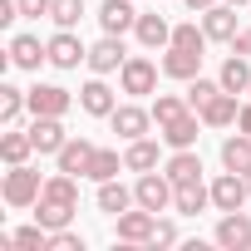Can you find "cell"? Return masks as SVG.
I'll return each mask as SVG.
<instances>
[{
	"label": "cell",
	"instance_id": "6da1fadb",
	"mask_svg": "<svg viewBox=\"0 0 251 251\" xmlns=\"http://www.w3.org/2000/svg\"><path fill=\"white\" fill-rule=\"evenodd\" d=\"M0 192H5L10 207H35V202L45 197V182H40V173H35L30 163H15V168L5 173V187H0Z\"/></svg>",
	"mask_w": 251,
	"mask_h": 251
},
{
	"label": "cell",
	"instance_id": "7a4b0ae2",
	"mask_svg": "<svg viewBox=\"0 0 251 251\" xmlns=\"http://www.w3.org/2000/svg\"><path fill=\"white\" fill-rule=\"evenodd\" d=\"M153 231H158V212H148V207H138V212H118V226H113V236H118L123 246H148Z\"/></svg>",
	"mask_w": 251,
	"mask_h": 251
},
{
	"label": "cell",
	"instance_id": "3957f363",
	"mask_svg": "<svg viewBox=\"0 0 251 251\" xmlns=\"http://www.w3.org/2000/svg\"><path fill=\"white\" fill-rule=\"evenodd\" d=\"M118 84H123V94L143 99V94H153V89H158V64H153L148 54H128V64L118 69Z\"/></svg>",
	"mask_w": 251,
	"mask_h": 251
},
{
	"label": "cell",
	"instance_id": "277c9868",
	"mask_svg": "<svg viewBox=\"0 0 251 251\" xmlns=\"http://www.w3.org/2000/svg\"><path fill=\"white\" fill-rule=\"evenodd\" d=\"M173 177L168 173H138V187H133V197H138V207H148V212H168L173 207Z\"/></svg>",
	"mask_w": 251,
	"mask_h": 251
},
{
	"label": "cell",
	"instance_id": "5b68a950",
	"mask_svg": "<svg viewBox=\"0 0 251 251\" xmlns=\"http://www.w3.org/2000/svg\"><path fill=\"white\" fill-rule=\"evenodd\" d=\"M108 123H113V133H118L123 143H133V138H148V128H153V108H138V103H118V108L108 113Z\"/></svg>",
	"mask_w": 251,
	"mask_h": 251
},
{
	"label": "cell",
	"instance_id": "8992f818",
	"mask_svg": "<svg viewBox=\"0 0 251 251\" xmlns=\"http://www.w3.org/2000/svg\"><path fill=\"white\" fill-rule=\"evenodd\" d=\"M202 30H207V40L231 45V40L241 35V25H236V5H231V0H217L212 10H202Z\"/></svg>",
	"mask_w": 251,
	"mask_h": 251
},
{
	"label": "cell",
	"instance_id": "52a82bcc",
	"mask_svg": "<svg viewBox=\"0 0 251 251\" xmlns=\"http://www.w3.org/2000/svg\"><path fill=\"white\" fill-rule=\"evenodd\" d=\"M69 103H74V94L59 89V84H35V89H30V113H35V118H64Z\"/></svg>",
	"mask_w": 251,
	"mask_h": 251
},
{
	"label": "cell",
	"instance_id": "ba28073f",
	"mask_svg": "<svg viewBox=\"0 0 251 251\" xmlns=\"http://www.w3.org/2000/svg\"><path fill=\"white\" fill-rule=\"evenodd\" d=\"M123 64H128L123 35H103L99 45H89V69H94V74H118Z\"/></svg>",
	"mask_w": 251,
	"mask_h": 251
},
{
	"label": "cell",
	"instance_id": "9c48e42d",
	"mask_svg": "<svg viewBox=\"0 0 251 251\" xmlns=\"http://www.w3.org/2000/svg\"><path fill=\"white\" fill-rule=\"evenodd\" d=\"M212 241H217V246H226V251H241V246H251V217H246L241 207H236V212H222V222H217Z\"/></svg>",
	"mask_w": 251,
	"mask_h": 251
},
{
	"label": "cell",
	"instance_id": "30bf717a",
	"mask_svg": "<svg viewBox=\"0 0 251 251\" xmlns=\"http://www.w3.org/2000/svg\"><path fill=\"white\" fill-rule=\"evenodd\" d=\"M50 64H54V69H79V64H89L84 40H79L74 30H59V35L50 40Z\"/></svg>",
	"mask_w": 251,
	"mask_h": 251
},
{
	"label": "cell",
	"instance_id": "8fae6325",
	"mask_svg": "<svg viewBox=\"0 0 251 251\" xmlns=\"http://www.w3.org/2000/svg\"><path fill=\"white\" fill-rule=\"evenodd\" d=\"M246 197H251V187H246L241 173H222L212 182V207L217 212H236V207H246Z\"/></svg>",
	"mask_w": 251,
	"mask_h": 251
},
{
	"label": "cell",
	"instance_id": "7c38bea8",
	"mask_svg": "<svg viewBox=\"0 0 251 251\" xmlns=\"http://www.w3.org/2000/svg\"><path fill=\"white\" fill-rule=\"evenodd\" d=\"M79 108H84L89 118H108V113L118 108V99H113V89L103 84V74H94V79L79 89Z\"/></svg>",
	"mask_w": 251,
	"mask_h": 251
},
{
	"label": "cell",
	"instance_id": "4fadbf2b",
	"mask_svg": "<svg viewBox=\"0 0 251 251\" xmlns=\"http://www.w3.org/2000/svg\"><path fill=\"white\" fill-rule=\"evenodd\" d=\"M197 128H202V113L197 108H187L182 118H173V123H163V143L177 153V148H197Z\"/></svg>",
	"mask_w": 251,
	"mask_h": 251
},
{
	"label": "cell",
	"instance_id": "5bb4252c",
	"mask_svg": "<svg viewBox=\"0 0 251 251\" xmlns=\"http://www.w3.org/2000/svg\"><path fill=\"white\" fill-rule=\"evenodd\" d=\"M202 123H207V128H226V123H236V113H241V103H236V94H226V89H217L202 108Z\"/></svg>",
	"mask_w": 251,
	"mask_h": 251
},
{
	"label": "cell",
	"instance_id": "9a60e30c",
	"mask_svg": "<svg viewBox=\"0 0 251 251\" xmlns=\"http://www.w3.org/2000/svg\"><path fill=\"white\" fill-rule=\"evenodd\" d=\"M99 25H103V35H123V30H133V25H138L133 0H103V5H99Z\"/></svg>",
	"mask_w": 251,
	"mask_h": 251
},
{
	"label": "cell",
	"instance_id": "2e32d148",
	"mask_svg": "<svg viewBox=\"0 0 251 251\" xmlns=\"http://www.w3.org/2000/svg\"><path fill=\"white\" fill-rule=\"evenodd\" d=\"M163 74L192 84V79L202 74V54H197V50H177V45H168V54H163Z\"/></svg>",
	"mask_w": 251,
	"mask_h": 251
},
{
	"label": "cell",
	"instance_id": "e0dca14e",
	"mask_svg": "<svg viewBox=\"0 0 251 251\" xmlns=\"http://www.w3.org/2000/svg\"><path fill=\"white\" fill-rule=\"evenodd\" d=\"M133 35H138V45H143V50H163V45H173V25H168L158 10H153V15H138Z\"/></svg>",
	"mask_w": 251,
	"mask_h": 251
},
{
	"label": "cell",
	"instance_id": "ac0fdd59",
	"mask_svg": "<svg viewBox=\"0 0 251 251\" xmlns=\"http://www.w3.org/2000/svg\"><path fill=\"white\" fill-rule=\"evenodd\" d=\"M45 59H50V45H40L35 35H15L10 40V64L15 69H40Z\"/></svg>",
	"mask_w": 251,
	"mask_h": 251
},
{
	"label": "cell",
	"instance_id": "d6986e66",
	"mask_svg": "<svg viewBox=\"0 0 251 251\" xmlns=\"http://www.w3.org/2000/svg\"><path fill=\"white\" fill-rule=\"evenodd\" d=\"M89 158H94V143H89V138H69V143L54 153L59 173H74V177H84V173H89Z\"/></svg>",
	"mask_w": 251,
	"mask_h": 251
},
{
	"label": "cell",
	"instance_id": "ffe728a7",
	"mask_svg": "<svg viewBox=\"0 0 251 251\" xmlns=\"http://www.w3.org/2000/svg\"><path fill=\"white\" fill-rule=\"evenodd\" d=\"M163 173L173 177V187H182V182H202V158H197L192 148H177V153L163 163Z\"/></svg>",
	"mask_w": 251,
	"mask_h": 251
},
{
	"label": "cell",
	"instance_id": "44dd1931",
	"mask_svg": "<svg viewBox=\"0 0 251 251\" xmlns=\"http://www.w3.org/2000/svg\"><path fill=\"white\" fill-rule=\"evenodd\" d=\"M30 138H35V153H59L69 143V133H64L59 118H35L30 123Z\"/></svg>",
	"mask_w": 251,
	"mask_h": 251
},
{
	"label": "cell",
	"instance_id": "7402d4cb",
	"mask_svg": "<svg viewBox=\"0 0 251 251\" xmlns=\"http://www.w3.org/2000/svg\"><path fill=\"white\" fill-rule=\"evenodd\" d=\"M217 84H222L226 94H251V64H246V54H236V50H231V59L222 64Z\"/></svg>",
	"mask_w": 251,
	"mask_h": 251
},
{
	"label": "cell",
	"instance_id": "603a6c76",
	"mask_svg": "<svg viewBox=\"0 0 251 251\" xmlns=\"http://www.w3.org/2000/svg\"><path fill=\"white\" fill-rule=\"evenodd\" d=\"M128 207H138V197L123 187L118 177H108V182H99V212H108V217H118V212H128Z\"/></svg>",
	"mask_w": 251,
	"mask_h": 251
},
{
	"label": "cell",
	"instance_id": "cb8c5ba5",
	"mask_svg": "<svg viewBox=\"0 0 251 251\" xmlns=\"http://www.w3.org/2000/svg\"><path fill=\"white\" fill-rule=\"evenodd\" d=\"M207 202H212V187H202V182H182V187L173 192V212H182V217L207 212Z\"/></svg>",
	"mask_w": 251,
	"mask_h": 251
},
{
	"label": "cell",
	"instance_id": "d4e9b609",
	"mask_svg": "<svg viewBox=\"0 0 251 251\" xmlns=\"http://www.w3.org/2000/svg\"><path fill=\"white\" fill-rule=\"evenodd\" d=\"M222 168H226V173H246V168H251V133L222 138Z\"/></svg>",
	"mask_w": 251,
	"mask_h": 251
},
{
	"label": "cell",
	"instance_id": "484cf974",
	"mask_svg": "<svg viewBox=\"0 0 251 251\" xmlns=\"http://www.w3.org/2000/svg\"><path fill=\"white\" fill-rule=\"evenodd\" d=\"M123 168H128V163L118 158V148H94V158H89V173H84V177H94V182H108V177H118Z\"/></svg>",
	"mask_w": 251,
	"mask_h": 251
},
{
	"label": "cell",
	"instance_id": "4316f807",
	"mask_svg": "<svg viewBox=\"0 0 251 251\" xmlns=\"http://www.w3.org/2000/svg\"><path fill=\"white\" fill-rule=\"evenodd\" d=\"M25 108H30V89H15V84H0V118H5V128H15Z\"/></svg>",
	"mask_w": 251,
	"mask_h": 251
},
{
	"label": "cell",
	"instance_id": "83f0119b",
	"mask_svg": "<svg viewBox=\"0 0 251 251\" xmlns=\"http://www.w3.org/2000/svg\"><path fill=\"white\" fill-rule=\"evenodd\" d=\"M123 163H128V173H153L158 168V143L153 138H133L128 153H123Z\"/></svg>",
	"mask_w": 251,
	"mask_h": 251
},
{
	"label": "cell",
	"instance_id": "f1b7e54d",
	"mask_svg": "<svg viewBox=\"0 0 251 251\" xmlns=\"http://www.w3.org/2000/svg\"><path fill=\"white\" fill-rule=\"evenodd\" d=\"M35 207H40V212H35V222H40L45 231H59V226H69V222H74V207H69V202H50V197H40Z\"/></svg>",
	"mask_w": 251,
	"mask_h": 251
},
{
	"label": "cell",
	"instance_id": "f546056e",
	"mask_svg": "<svg viewBox=\"0 0 251 251\" xmlns=\"http://www.w3.org/2000/svg\"><path fill=\"white\" fill-rule=\"evenodd\" d=\"M30 153H35V138H30V128H25V133H15V128H10L5 138H0V158H5L10 168H15V163H30Z\"/></svg>",
	"mask_w": 251,
	"mask_h": 251
},
{
	"label": "cell",
	"instance_id": "4dcf8cb0",
	"mask_svg": "<svg viewBox=\"0 0 251 251\" xmlns=\"http://www.w3.org/2000/svg\"><path fill=\"white\" fill-rule=\"evenodd\" d=\"M192 103H187V94H158L153 99V123L163 128V123H173V118H182Z\"/></svg>",
	"mask_w": 251,
	"mask_h": 251
},
{
	"label": "cell",
	"instance_id": "1f68e13d",
	"mask_svg": "<svg viewBox=\"0 0 251 251\" xmlns=\"http://www.w3.org/2000/svg\"><path fill=\"white\" fill-rule=\"evenodd\" d=\"M45 197H50V202H69V207H79V182H74V173H54V177H45Z\"/></svg>",
	"mask_w": 251,
	"mask_h": 251
},
{
	"label": "cell",
	"instance_id": "d6a6232c",
	"mask_svg": "<svg viewBox=\"0 0 251 251\" xmlns=\"http://www.w3.org/2000/svg\"><path fill=\"white\" fill-rule=\"evenodd\" d=\"M173 45H177V50H197V54H202V50H207V30H202L197 20H182V25H173Z\"/></svg>",
	"mask_w": 251,
	"mask_h": 251
},
{
	"label": "cell",
	"instance_id": "836d02e7",
	"mask_svg": "<svg viewBox=\"0 0 251 251\" xmlns=\"http://www.w3.org/2000/svg\"><path fill=\"white\" fill-rule=\"evenodd\" d=\"M15 236V251H50V231L40 226V222H30V226H20V231H10Z\"/></svg>",
	"mask_w": 251,
	"mask_h": 251
},
{
	"label": "cell",
	"instance_id": "e575fe53",
	"mask_svg": "<svg viewBox=\"0 0 251 251\" xmlns=\"http://www.w3.org/2000/svg\"><path fill=\"white\" fill-rule=\"evenodd\" d=\"M50 20H54L59 30H74V25L84 20V0H54V5H50Z\"/></svg>",
	"mask_w": 251,
	"mask_h": 251
},
{
	"label": "cell",
	"instance_id": "d590c367",
	"mask_svg": "<svg viewBox=\"0 0 251 251\" xmlns=\"http://www.w3.org/2000/svg\"><path fill=\"white\" fill-rule=\"evenodd\" d=\"M217 89H222L217 79H202V74H197V79L187 84V103H192V108H202V103H207V99H212Z\"/></svg>",
	"mask_w": 251,
	"mask_h": 251
},
{
	"label": "cell",
	"instance_id": "8d00e7d4",
	"mask_svg": "<svg viewBox=\"0 0 251 251\" xmlns=\"http://www.w3.org/2000/svg\"><path fill=\"white\" fill-rule=\"evenodd\" d=\"M50 251H84V236L69 231V226H59V231H50Z\"/></svg>",
	"mask_w": 251,
	"mask_h": 251
},
{
	"label": "cell",
	"instance_id": "74e56055",
	"mask_svg": "<svg viewBox=\"0 0 251 251\" xmlns=\"http://www.w3.org/2000/svg\"><path fill=\"white\" fill-rule=\"evenodd\" d=\"M50 5H54V0H20V15L40 20V15H50Z\"/></svg>",
	"mask_w": 251,
	"mask_h": 251
},
{
	"label": "cell",
	"instance_id": "f35d334b",
	"mask_svg": "<svg viewBox=\"0 0 251 251\" xmlns=\"http://www.w3.org/2000/svg\"><path fill=\"white\" fill-rule=\"evenodd\" d=\"M177 241V226L173 222H158V231H153V246H173Z\"/></svg>",
	"mask_w": 251,
	"mask_h": 251
},
{
	"label": "cell",
	"instance_id": "ab89813d",
	"mask_svg": "<svg viewBox=\"0 0 251 251\" xmlns=\"http://www.w3.org/2000/svg\"><path fill=\"white\" fill-rule=\"evenodd\" d=\"M231 50H236V54H251V25H246V30L231 40Z\"/></svg>",
	"mask_w": 251,
	"mask_h": 251
},
{
	"label": "cell",
	"instance_id": "60d3db41",
	"mask_svg": "<svg viewBox=\"0 0 251 251\" xmlns=\"http://www.w3.org/2000/svg\"><path fill=\"white\" fill-rule=\"evenodd\" d=\"M236 128H241V133H251V103H241V113H236Z\"/></svg>",
	"mask_w": 251,
	"mask_h": 251
},
{
	"label": "cell",
	"instance_id": "b9f144b4",
	"mask_svg": "<svg viewBox=\"0 0 251 251\" xmlns=\"http://www.w3.org/2000/svg\"><path fill=\"white\" fill-rule=\"evenodd\" d=\"M212 5H217V0H187V10H192V15H202V10H212Z\"/></svg>",
	"mask_w": 251,
	"mask_h": 251
},
{
	"label": "cell",
	"instance_id": "7bdbcfd3",
	"mask_svg": "<svg viewBox=\"0 0 251 251\" xmlns=\"http://www.w3.org/2000/svg\"><path fill=\"white\" fill-rule=\"evenodd\" d=\"M241 177H246V187H251V168H246V173H241Z\"/></svg>",
	"mask_w": 251,
	"mask_h": 251
},
{
	"label": "cell",
	"instance_id": "ee69618b",
	"mask_svg": "<svg viewBox=\"0 0 251 251\" xmlns=\"http://www.w3.org/2000/svg\"><path fill=\"white\" fill-rule=\"evenodd\" d=\"M231 5H251V0H231Z\"/></svg>",
	"mask_w": 251,
	"mask_h": 251
}]
</instances>
